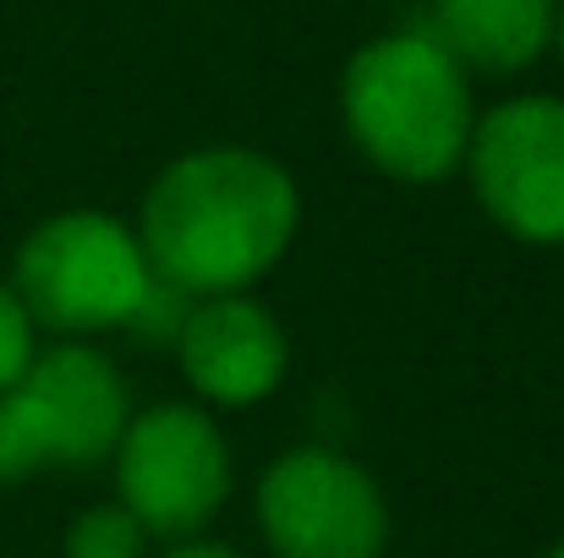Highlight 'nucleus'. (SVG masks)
<instances>
[{"mask_svg": "<svg viewBox=\"0 0 564 558\" xmlns=\"http://www.w3.org/2000/svg\"><path fill=\"white\" fill-rule=\"evenodd\" d=\"M302 219L296 182L252 149H203L160 171L143 197L138 247L182 296H241L263 280Z\"/></svg>", "mask_w": 564, "mask_h": 558, "instance_id": "obj_1", "label": "nucleus"}, {"mask_svg": "<svg viewBox=\"0 0 564 558\" xmlns=\"http://www.w3.org/2000/svg\"><path fill=\"white\" fill-rule=\"evenodd\" d=\"M340 110L357 149L394 182H444L471 149L466 72L427 33H389L351 55Z\"/></svg>", "mask_w": 564, "mask_h": 558, "instance_id": "obj_2", "label": "nucleus"}, {"mask_svg": "<svg viewBox=\"0 0 564 558\" xmlns=\"http://www.w3.org/2000/svg\"><path fill=\"white\" fill-rule=\"evenodd\" d=\"M11 291L33 324L61 335L127 329L154 291V269L127 225L94 208L44 219L17 247Z\"/></svg>", "mask_w": 564, "mask_h": 558, "instance_id": "obj_3", "label": "nucleus"}, {"mask_svg": "<svg viewBox=\"0 0 564 558\" xmlns=\"http://www.w3.org/2000/svg\"><path fill=\"white\" fill-rule=\"evenodd\" d=\"M121 510L154 537H192L203 532L225 493H230V449L208 411L197 405H160L127 422L116 444Z\"/></svg>", "mask_w": 564, "mask_h": 558, "instance_id": "obj_4", "label": "nucleus"}, {"mask_svg": "<svg viewBox=\"0 0 564 558\" xmlns=\"http://www.w3.org/2000/svg\"><path fill=\"white\" fill-rule=\"evenodd\" d=\"M258 526L280 558H378L389 543L373 477L335 449L280 455L258 482Z\"/></svg>", "mask_w": 564, "mask_h": 558, "instance_id": "obj_5", "label": "nucleus"}, {"mask_svg": "<svg viewBox=\"0 0 564 558\" xmlns=\"http://www.w3.org/2000/svg\"><path fill=\"white\" fill-rule=\"evenodd\" d=\"M482 208L521 241H564V99H510L471 127L466 149Z\"/></svg>", "mask_w": 564, "mask_h": 558, "instance_id": "obj_6", "label": "nucleus"}, {"mask_svg": "<svg viewBox=\"0 0 564 558\" xmlns=\"http://www.w3.org/2000/svg\"><path fill=\"white\" fill-rule=\"evenodd\" d=\"M11 389L33 422L44 466H94V460L116 455V444L132 422L121 372L94 346L39 351Z\"/></svg>", "mask_w": 564, "mask_h": 558, "instance_id": "obj_7", "label": "nucleus"}, {"mask_svg": "<svg viewBox=\"0 0 564 558\" xmlns=\"http://www.w3.org/2000/svg\"><path fill=\"white\" fill-rule=\"evenodd\" d=\"M176 357L187 383L214 405H258L280 389L291 346L280 324L247 296H203L192 302L176 335Z\"/></svg>", "mask_w": 564, "mask_h": 558, "instance_id": "obj_8", "label": "nucleus"}, {"mask_svg": "<svg viewBox=\"0 0 564 558\" xmlns=\"http://www.w3.org/2000/svg\"><path fill=\"white\" fill-rule=\"evenodd\" d=\"M560 0H433L427 39L466 72H521L554 39Z\"/></svg>", "mask_w": 564, "mask_h": 558, "instance_id": "obj_9", "label": "nucleus"}, {"mask_svg": "<svg viewBox=\"0 0 564 558\" xmlns=\"http://www.w3.org/2000/svg\"><path fill=\"white\" fill-rule=\"evenodd\" d=\"M143 548H149V532L121 504H99L77 515V526L66 532V558H143Z\"/></svg>", "mask_w": 564, "mask_h": 558, "instance_id": "obj_10", "label": "nucleus"}, {"mask_svg": "<svg viewBox=\"0 0 564 558\" xmlns=\"http://www.w3.org/2000/svg\"><path fill=\"white\" fill-rule=\"evenodd\" d=\"M44 466V449L33 438V422L17 400V389H0V482H22Z\"/></svg>", "mask_w": 564, "mask_h": 558, "instance_id": "obj_11", "label": "nucleus"}, {"mask_svg": "<svg viewBox=\"0 0 564 558\" xmlns=\"http://www.w3.org/2000/svg\"><path fill=\"white\" fill-rule=\"evenodd\" d=\"M39 351H33V318L22 313V302H17V291L0 280V389H11L28 362H33Z\"/></svg>", "mask_w": 564, "mask_h": 558, "instance_id": "obj_12", "label": "nucleus"}, {"mask_svg": "<svg viewBox=\"0 0 564 558\" xmlns=\"http://www.w3.org/2000/svg\"><path fill=\"white\" fill-rule=\"evenodd\" d=\"M165 558H241V554H230L219 543H182V548H171Z\"/></svg>", "mask_w": 564, "mask_h": 558, "instance_id": "obj_13", "label": "nucleus"}, {"mask_svg": "<svg viewBox=\"0 0 564 558\" xmlns=\"http://www.w3.org/2000/svg\"><path fill=\"white\" fill-rule=\"evenodd\" d=\"M560 50H564V11H560Z\"/></svg>", "mask_w": 564, "mask_h": 558, "instance_id": "obj_14", "label": "nucleus"}, {"mask_svg": "<svg viewBox=\"0 0 564 558\" xmlns=\"http://www.w3.org/2000/svg\"><path fill=\"white\" fill-rule=\"evenodd\" d=\"M549 558H564V543H560V548H554V554H549Z\"/></svg>", "mask_w": 564, "mask_h": 558, "instance_id": "obj_15", "label": "nucleus"}]
</instances>
